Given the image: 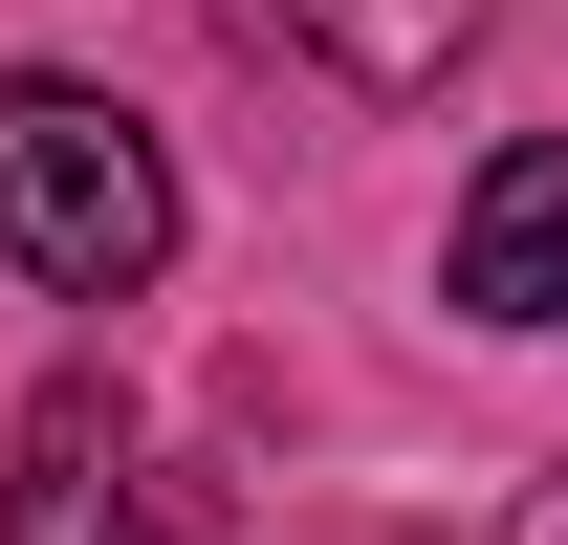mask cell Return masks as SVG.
<instances>
[{
  "mask_svg": "<svg viewBox=\"0 0 568 545\" xmlns=\"http://www.w3.org/2000/svg\"><path fill=\"white\" fill-rule=\"evenodd\" d=\"M459 328H568V132L481 153V197H459Z\"/></svg>",
  "mask_w": 568,
  "mask_h": 545,
  "instance_id": "3",
  "label": "cell"
},
{
  "mask_svg": "<svg viewBox=\"0 0 568 545\" xmlns=\"http://www.w3.org/2000/svg\"><path fill=\"white\" fill-rule=\"evenodd\" d=\"M132 480H153L132 393H110V371H44V393H22V480H0V545H110Z\"/></svg>",
  "mask_w": 568,
  "mask_h": 545,
  "instance_id": "2",
  "label": "cell"
},
{
  "mask_svg": "<svg viewBox=\"0 0 568 545\" xmlns=\"http://www.w3.org/2000/svg\"><path fill=\"white\" fill-rule=\"evenodd\" d=\"M0 263L44 306H132L175 263V153L67 66H0Z\"/></svg>",
  "mask_w": 568,
  "mask_h": 545,
  "instance_id": "1",
  "label": "cell"
},
{
  "mask_svg": "<svg viewBox=\"0 0 568 545\" xmlns=\"http://www.w3.org/2000/svg\"><path fill=\"white\" fill-rule=\"evenodd\" d=\"M284 44H306V66L328 88H372V110H416V88H459V44H481L503 0H263Z\"/></svg>",
  "mask_w": 568,
  "mask_h": 545,
  "instance_id": "4",
  "label": "cell"
},
{
  "mask_svg": "<svg viewBox=\"0 0 568 545\" xmlns=\"http://www.w3.org/2000/svg\"><path fill=\"white\" fill-rule=\"evenodd\" d=\"M503 545H568V480H547V502H525V524H503Z\"/></svg>",
  "mask_w": 568,
  "mask_h": 545,
  "instance_id": "6",
  "label": "cell"
},
{
  "mask_svg": "<svg viewBox=\"0 0 568 545\" xmlns=\"http://www.w3.org/2000/svg\"><path fill=\"white\" fill-rule=\"evenodd\" d=\"M110 545H219V480H175V459H153V480H132V524H110Z\"/></svg>",
  "mask_w": 568,
  "mask_h": 545,
  "instance_id": "5",
  "label": "cell"
}]
</instances>
